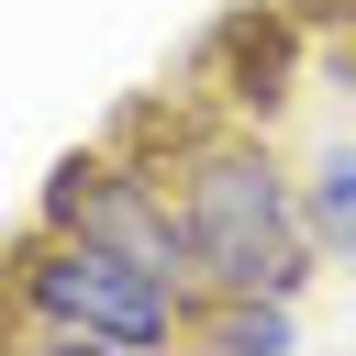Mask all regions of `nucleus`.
<instances>
[{"label": "nucleus", "instance_id": "nucleus-3", "mask_svg": "<svg viewBox=\"0 0 356 356\" xmlns=\"http://www.w3.org/2000/svg\"><path fill=\"white\" fill-rule=\"evenodd\" d=\"M33 222H56V234H89V245H111V256H134V267H167V278H189V289H200V245H189V211H178V189H167V178H145L134 156H111V145H78V156H56V178H44V200H33Z\"/></svg>", "mask_w": 356, "mask_h": 356}, {"label": "nucleus", "instance_id": "nucleus-8", "mask_svg": "<svg viewBox=\"0 0 356 356\" xmlns=\"http://www.w3.org/2000/svg\"><path fill=\"white\" fill-rule=\"evenodd\" d=\"M33 345V312H22V289H11V267H0V356H22Z\"/></svg>", "mask_w": 356, "mask_h": 356}, {"label": "nucleus", "instance_id": "nucleus-5", "mask_svg": "<svg viewBox=\"0 0 356 356\" xmlns=\"http://www.w3.org/2000/svg\"><path fill=\"white\" fill-rule=\"evenodd\" d=\"M300 323L289 300H256V289H200V356H289Z\"/></svg>", "mask_w": 356, "mask_h": 356}, {"label": "nucleus", "instance_id": "nucleus-4", "mask_svg": "<svg viewBox=\"0 0 356 356\" xmlns=\"http://www.w3.org/2000/svg\"><path fill=\"white\" fill-rule=\"evenodd\" d=\"M178 89H189L211 122H256V134H267V122L300 100V11H289V0H234V11L189 44Z\"/></svg>", "mask_w": 356, "mask_h": 356}, {"label": "nucleus", "instance_id": "nucleus-2", "mask_svg": "<svg viewBox=\"0 0 356 356\" xmlns=\"http://www.w3.org/2000/svg\"><path fill=\"white\" fill-rule=\"evenodd\" d=\"M0 267H11V289H22L33 323L111 334V345H145V356H200V289L167 278V267H134V256H111L89 234H56V222L11 234Z\"/></svg>", "mask_w": 356, "mask_h": 356}, {"label": "nucleus", "instance_id": "nucleus-9", "mask_svg": "<svg viewBox=\"0 0 356 356\" xmlns=\"http://www.w3.org/2000/svg\"><path fill=\"white\" fill-rule=\"evenodd\" d=\"M334 78H345V89H356V33H345V44H334Z\"/></svg>", "mask_w": 356, "mask_h": 356}, {"label": "nucleus", "instance_id": "nucleus-6", "mask_svg": "<svg viewBox=\"0 0 356 356\" xmlns=\"http://www.w3.org/2000/svg\"><path fill=\"white\" fill-rule=\"evenodd\" d=\"M300 222H312V245H323V256H345V267H356V145H345V134L300 156Z\"/></svg>", "mask_w": 356, "mask_h": 356}, {"label": "nucleus", "instance_id": "nucleus-7", "mask_svg": "<svg viewBox=\"0 0 356 356\" xmlns=\"http://www.w3.org/2000/svg\"><path fill=\"white\" fill-rule=\"evenodd\" d=\"M22 356H145V345H111V334H67V323H33Z\"/></svg>", "mask_w": 356, "mask_h": 356}, {"label": "nucleus", "instance_id": "nucleus-1", "mask_svg": "<svg viewBox=\"0 0 356 356\" xmlns=\"http://www.w3.org/2000/svg\"><path fill=\"white\" fill-rule=\"evenodd\" d=\"M189 245H200V289H256V300H300L323 245L300 222V167H278V145L256 122H200L167 167Z\"/></svg>", "mask_w": 356, "mask_h": 356}]
</instances>
